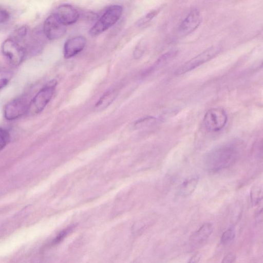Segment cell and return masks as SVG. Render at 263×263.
Segmentation results:
<instances>
[{
    "label": "cell",
    "mask_w": 263,
    "mask_h": 263,
    "mask_svg": "<svg viewBox=\"0 0 263 263\" xmlns=\"http://www.w3.org/2000/svg\"><path fill=\"white\" fill-rule=\"evenodd\" d=\"M242 149L238 141L228 142L209 151L204 158V164L210 172L216 173L227 168L238 160Z\"/></svg>",
    "instance_id": "obj_1"
},
{
    "label": "cell",
    "mask_w": 263,
    "mask_h": 263,
    "mask_svg": "<svg viewBox=\"0 0 263 263\" xmlns=\"http://www.w3.org/2000/svg\"><path fill=\"white\" fill-rule=\"evenodd\" d=\"M122 10V7L119 5L109 7L90 28L89 34L92 36H95L109 28L120 18Z\"/></svg>",
    "instance_id": "obj_2"
},
{
    "label": "cell",
    "mask_w": 263,
    "mask_h": 263,
    "mask_svg": "<svg viewBox=\"0 0 263 263\" xmlns=\"http://www.w3.org/2000/svg\"><path fill=\"white\" fill-rule=\"evenodd\" d=\"M57 84L52 80L40 89L29 103L27 112L33 115L42 112L51 99Z\"/></svg>",
    "instance_id": "obj_3"
},
{
    "label": "cell",
    "mask_w": 263,
    "mask_h": 263,
    "mask_svg": "<svg viewBox=\"0 0 263 263\" xmlns=\"http://www.w3.org/2000/svg\"><path fill=\"white\" fill-rule=\"evenodd\" d=\"M221 48L218 46H212L181 66L176 71L177 75L183 74L199 67L216 56L220 51Z\"/></svg>",
    "instance_id": "obj_4"
},
{
    "label": "cell",
    "mask_w": 263,
    "mask_h": 263,
    "mask_svg": "<svg viewBox=\"0 0 263 263\" xmlns=\"http://www.w3.org/2000/svg\"><path fill=\"white\" fill-rule=\"evenodd\" d=\"M2 51L10 63L18 66L22 63L25 54L24 48L13 37L6 39L2 44Z\"/></svg>",
    "instance_id": "obj_5"
},
{
    "label": "cell",
    "mask_w": 263,
    "mask_h": 263,
    "mask_svg": "<svg viewBox=\"0 0 263 263\" xmlns=\"http://www.w3.org/2000/svg\"><path fill=\"white\" fill-rule=\"evenodd\" d=\"M227 122V115L221 108L216 107L209 109L205 114L203 123L205 129L210 132L221 130Z\"/></svg>",
    "instance_id": "obj_6"
},
{
    "label": "cell",
    "mask_w": 263,
    "mask_h": 263,
    "mask_svg": "<svg viewBox=\"0 0 263 263\" xmlns=\"http://www.w3.org/2000/svg\"><path fill=\"white\" fill-rule=\"evenodd\" d=\"M29 103L26 98L19 97L9 102L5 107V119L13 120L22 116L28 111Z\"/></svg>",
    "instance_id": "obj_7"
},
{
    "label": "cell",
    "mask_w": 263,
    "mask_h": 263,
    "mask_svg": "<svg viewBox=\"0 0 263 263\" xmlns=\"http://www.w3.org/2000/svg\"><path fill=\"white\" fill-rule=\"evenodd\" d=\"M43 31L47 39L53 40L63 36L65 34L66 29L65 26L59 21L53 13L45 21Z\"/></svg>",
    "instance_id": "obj_8"
},
{
    "label": "cell",
    "mask_w": 263,
    "mask_h": 263,
    "mask_svg": "<svg viewBox=\"0 0 263 263\" xmlns=\"http://www.w3.org/2000/svg\"><path fill=\"white\" fill-rule=\"evenodd\" d=\"M201 16L199 10L192 9L180 24L178 32L181 35H186L195 30L200 25Z\"/></svg>",
    "instance_id": "obj_9"
},
{
    "label": "cell",
    "mask_w": 263,
    "mask_h": 263,
    "mask_svg": "<svg viewBox=\"0 0 263 263\" xmlns=\"http://www.w3.org/2000/svg\"><path fill=\"white\" fill-rule=\"evenodd\" d=\"M59 21L64 25H69L75 23L79 18L78 11L69 4L59 6L54 13Z\"/></svg>",
    "instance_id": "obj_10"
},
{
    "label": "cell",
    "mask_w": 263,
    "mask_h": 263,
    "mask_svg": "<svg viewBox=\"0 0 263 263\" xmlns=\"http://www.w3.org/2000/svg\"><path fill=\"white\" fill-rule=\"evenodd\" d=\"M86 44L85 37L77 36L69 39L65 43L63 49L65 59L71 58L81 52Z\"/></svg>",
    "instance_id": "obj_11"
},
{
    "label": "cell",
    "mask_w": 263,
    "mask_h": 263,
    "mask_svg": "<svg viewBox=\"0 0 263 263\" xmlns=\"http://www.w3.org/2000/svg\"><path fill=\"white\" fill-rule=\"evenodd\" d=\"M213 231L212 223H204L191 235L189 239L190 242L193 246L201 245L209 238Z\"/></svg>",
    "instance_id": "obj_12"
},
{
    "label": "cell",
    "mask_w": 263,
    "mask_h": 263,
    "mask_svg": "<svg viewBox=\"0 0 263 263\" xmlns=\"http://www.w3.org/2000/svg\"><path fill=\"white\" fill-rule=\"evenodd\" d=\"M198 180L197 178H192L185 180L180 185V194L185 197L191 195L195 190Z\"/></svg>",
    "instance_id": "obj_13"
},
{
    "label": "cell",
    "mask_w": 263,
    "mask_h": 263,
    "mask_svg": "<svg viewBox=\"0 0 263 263\" xmlns=\"http://www.w3.org/2000/svg\"><path fill=\"white\" fill-rule=\"evenodd\" d=\"M116 96L117 92L115 90H109L106 92L96 103L95 105L96 108L98 109L105 108L114 100Z\"/></svg>",
    "instance_id": "obj_14"
},
{
    "label": "cell",
    "mask_w": 263,
    "mask_h": 263,
    "mask_svg": "<svg viewBox=\"0 0 263 263\" xmlns=\"http://www.w3.org/2000/svg\"><path fill=\"white\" fill-rule=\"evenodd\" d=\"M235 232L233 228H229L222 234L220 238V243L222 245H230L234 240Z\"/></svg>",
    "instance_id": "obj_15"
},
{
    "label": "cell",
    "mask_w": 263,
    "mask_h": 263,
    "mask_svg": "<svg viewBox=\"0 0 263 263\" xmlns=\"http://www.w3.org/2000/svg\"><path fill=\"white\" fill-rule=\"evenodd\" d=\"M12 77L11 71L5 68H0V89L8 84Z\"/></svg>",
    "instance_id": "obj_16"
},
{
    "label": "cell",
    "mask_w": 263,
    "mask_h": 263,
    "mask_svg": "<svg viewBox=\"0 0 263 263\" xmlns=\"http://www.w3.org/2000/svg\"><path fill=\"white\" fill-rule=\"evenodd\" d=\"M162 8L160 7L156 9L153 10L149 12L144 17L141 18L138 22L137 24L138 26H143L153 20L157 15L160 12Z\"/></svg>",
    "instance_id": "obj_17"
},
{
    "label": "cell",
    "mask_w": 263,
    "mask_h": 263,
    "mask_svg": "<svg viewBox=\"0 0 263 263\" xmlns=\"http://www.w3.org/2000/svg\"><path fill=\"white\" fill-rule=\"evenodd\" d=\"M251 200L254 205L258 204L262 197V187L259 186L255 187L251 193Z\"/></svg>",
    "instance_id": "obj_18"
},
{
    "label": "cell",
    "mask_w": 263,
    "mask_h": 263,
    "mask_svg": "<svg viewBox=\"0 0 263 263\" xmlns=\"http://www.w3.org/2000/svg\"><path fill=\"white\" fill-rule=\"evenodd\" d=\"M9 134L6 129L0 128V151L7 144L9 141Z\"/></svg>",
    "instance_id": "obj_19"
},
{
    "label": "cell",
    "mask_w": 263,
    "mask_h": 263,
    "mask_svg": "<svg viewBox=\"0 0 263 263\" xmlns=\"http://www.w3.org/2000/svg\"><path fill=\"white\" fill-rule=\"evenodd\" d=\"M10 14L5 9L0 8V24H4L9 21Z\"/></svg>",
    "instance_id": "obj_20"
},
{
    "label": "cell",
    "mask_w": 263,
    "mask_h": 263,
    "mask_svg": "<svg viewBox=\"0 0 263 263\" xmlns=\"http://www.w3.org/2000/svg\"><path fill=\"white\" fill-rule=\"evenodd\" d=\"M236 256L235 255L232 253H229L227 254L222 260V262H227V263H232L234 262L235 261Z\"/></svg>",
    "instance_id": "obj_21"
},
{
    "label": "cell",
    "mask_w": 263,
    "mask_h": 263,
    "mask_svg": "<svg viewBox=\"0 0 263 263\" xmlns=\"http://www.w3.org/2000/svg\"><path fill=\"white\" fill-rule=\"evenodd\" d=\"M144 49V45L143 44H140L138 45L137 49L135 51V55L136 56H139L141 54Z\"/></svg>",
    "instance_id": "obj_22"
},
{
    "label": "cell",
    "mask_w": 263,
    "mask_h": 263,
    "mask_svg": "<svg viewBox=\"0 0 263 263\" xmlns=\"http://www.w3.org/2000/svg\"><path fill=\"white\" fill-rule=\"evenodd\" d=\"M200 259V254H196L194 256H193L189 260L190 262H197L199 261Z\"/></svg>",
    "instance_id": "obj_23"
}]
</instances>
